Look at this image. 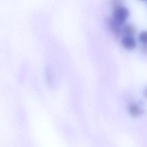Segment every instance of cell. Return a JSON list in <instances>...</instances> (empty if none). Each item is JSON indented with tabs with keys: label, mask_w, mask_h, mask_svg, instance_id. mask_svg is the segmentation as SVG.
Returning <instances> with one entry per match:
<instances>
[{
	"label": "cell",
	"mask_w": 147,
	"mask_h": 147,
	"mask_svg": "<svg viewBox=\"0 0 147 147\" xmlns=\"http://www.w3.org/2000/svg\"><path fill=\"white\" fill-rule=\"evenodd\" d=\"M136 32V27L132 25L127 24L123 28V33L126 36H133Z\"/></svg>",
	"instance_id": "4"
},
{
	"label": "cell",
	"mask_w": 147,
	"mask_h": 147,
	"mask_svg": "<svg viewBox=\"0 0 147 147\" xmlns=\"http://www.w3.org/2000/svg\"><path fill=\"white\" fill-rule=\"evenodd\" d=\"M121 44L126 49L132 50L136 48L137 43L133 36L125 35L121 39Z\"/></svg>",
	"instance_id": "3"
},
{
	"label": "cell",
	"mask_w": 147,
	"mask_h": 147,
	"mask_svg": "<svg viewBox=\"0 0 147 147\" xmlns=\"http://www.w3.org/2000/svg\"><path fill=\"white\" fill-rule=\"evenodd\" d=\"M140 1H147V0H140Z\"/></svg>",
	"instance_id": "10"
},
{
	"label": "cell",
	"mask_w": 147,
	"mask_h": 147,
	"mask_svg": "<svg viewBox=\"0 0 147 147\" xmlns=\"http://www.w3.org/2000/svg\"><path fill=\"white\" fill-rule=\"evenodd\" d=\"M142 51L145 54H147V43L143 44L142 47Z\"/></svg>",
	"instance_id": "8"
},
{
	"label": "cell",
	"mask_w": 147,
	"mask_h": 147,
	"mask_svg": "<svg viewBox=\"0 0 147 147\" xmlns=\"http://www.w3.org/2000/svg\"><path fill=\"white\" fill-rule=\"evenodd\" d=\"M128 112L133 117H137L140 113V108L136 104H131L129 106L128 108Z\"/></svg>",
	"instance_id": "5"
},
{
	"label": "cell",
	"mask_w": 147,
	"mask_h": 147,
	"mask_svg": "<svg viewBox=\"0 0 147 147\" xmlns=\"http://www.w3.org/2000/svg\"><path fill=\"white\" fill-rule=\"evenodd\" d=\"M107 25L114 35L117 37L120 36L123 33V28H121L122 26L116 22L113 18L107 19Z\"/></svg>",
	"instance_id": "2"
},
{
	"label": "cell",
	"mask_w": 147,
	"mask_h": 147,
	"mask_svg": "<svg viewBox=\"0 0 147 147\" xmlns=\"http://www.w3.org/2000/svg\"><path fill=\"white\" fill-rule=\"evenodd\" d=\"M129 15V12L126 7L121 6L114 8L113 14V18L119 25H123Z\"/></svg>",
	"instance_id": "1"
},
{
	"label": "cell",
	"mask_w": 147,
	"mask_h": 147,
	"mask_svg": "<svg viewBox=\"0 0 147 147\" xmlns=\"http://www.w3.org/2000/svg\"><path fill=\"white\" fill-rule=\"evenodd\" d=\"M143 94L144 97H145L146 98H147V88H145V90L144 91Z\"/></svg>",
	"instance_id": "9"
},
{
	"label": "cell",
	"mask_w": 147,
	"mask_h": 147,
	"mask_svg": "<svg viewBox=\"0 0 147 147\" xmlns=\"http://www.w3.org/2000/svg\"><path fill=\"white\" fill-rule=\"evenodd\" d=\"M139 41L143 44L147 43V31H143L139 35Z\"/></svg>",
	"instance_id": "6"
},
{
	"label": "cell",
	"mask_w": 147,
	"mask_h": 147,
	"mask_svg": "<svg viewBox=\"0 0 147 147\" xmlns=\"http://www.w3.org/2000/svg\"><path fill=\"white\" fill-rule=\"evenodd\" d=\"M122 2L123 0H113V5L114 8L122 6Z\"/></svg>",
	"instance_id": "7"
}]
</instances>
